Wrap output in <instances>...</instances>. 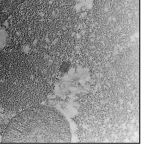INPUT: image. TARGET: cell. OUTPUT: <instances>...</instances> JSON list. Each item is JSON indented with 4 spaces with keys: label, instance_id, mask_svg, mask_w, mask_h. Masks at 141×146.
I'll return each instance as SVG.
<instances>
[{
    "label": "cell",
    "instance_id": "1",
    "mask_svg": "<svg viewBox=\"0 0 141 146\" xmlns=\"http://www.w3.org/2000/svg\"><path fill=\"white\" fill-rule=\"evenodd\" d=\"M51 83L44 59L38 54H0V108L12 112L41 104Z\"/></svg>",
    "mask_w": 141,
    "mask_h": 146
},
{
    "label": "cell",
    "instance_id": "2",
    "mask_svg": "<svg viewBox=\"0 0 141 146\" xmlns=\"http://www.w3.org/2000/svg\"><path fill=\"white\" fill-rule=\"evenodd\" d=\"M71 140L67 119L60 111L38 105L18 113L5 129L4 143H66Z\"/></svg>",
    "mask_w": 141,
    "mask_h": 146
}]
</instances>
